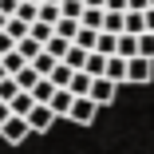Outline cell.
I'll use <instances>...</instances> for the list:
<instances>
[{
	"mask_svg": "<svg viewBox=\"0 0 154 154\" xmlns=\"http://www.w3.org/2000/svg\"><path fill=\"white\" fill-rule=\"evenodd\" d=\"M20 95V87H16V79H4V83H0V103H12Z\"/></svg>",
	"mask_w": 154,
	"mask_h": 154,
	"instance_id": "cell-31",
	"label": "cell"
},
{
	"mask_svg": "<svg viewBox=\"0 0 154 154\" xmlns=\"http://www.w3.org/2000/svg\"><path fill=\"white\" fill-rule=\"evenodd\" d=\"M150 8H154V0H150Z\"/></svg>",
	"mask_w": 154,
	"mask_h": 154,
	"instance_id": "cell-42",
	"label": "cell"
},
{
	"mask_svg": "<svg viewBox=\"0 0 154 154\" xmlns=\"http://www.w3.org/2000/svg\"><path fill=\"white\" fill-rule=\"evenodd\" d=\"M8 51H16V40L8 32H0V55H8Z\"/></svg>",
	"mask_w": 154,
	"mask_h": 154,
	"instance_id": "cell-32",
	"label": "cell"
},
{
	"mask_svg": "<svg viewBox=\"0 0 154 154\" xmlns=\"http://www.w3.org/2000/svg\"><path fill=\"white\" fill-rule=\"evenodd\" d=\"M87 55H91V51H83V48H75V44H71V51H67L63 63H67L71 71H83V67H87Z\"/></svg>",
	"mask_w": 154,
	"mask_h": 154,
	"instance_id": "cell-22",
	"label": "cell"
},
{
	"mask_svg": "<svg viewBox=\"0 0 154 154\" xmlns=\"http://www.w3.org/2000/svg\"><path fill=\"white\" fill-rule=\"evenodd\" d=\"M146 32L154 36V8H146Z\"/></svg>",
	"mask_w": 154,
	"mask_h": 154,
	"instance_id": "cell-37",
	"label": "cell"
},
{
	"mask_svg": "<svg viewBox=\"0 0 154 154\" xmlns=\"http://www.w3.org/2000/svg\"><path fill=\"white\" fill-rule=\"evenodd\" d=\"M51 95H55V83H51V79H40V83L32 87V99H36V103H51Z\"/></svg>",
	"mask_w": 154,
	"mask_h": 154,
	"instance_id": "cell-23",
	"label": "cell"
},
{
	"mask_svg": "<svg viewBox=\"0 0 154 154\" xmlns=\"http://www.w3.org/2000/svg\"><path fill=\"white\" fill-rule=\"evenodd\" d=\"M28 134H32V127H28V119H20V115H12L4 127H0V138H4L8 146H20Z\"/></svg>",
	"mask_w": 154,
	"mask_h": 154,
	"instance_id": "cell-1",
	"label": "cell"
},
{
	"mask_svg": "<svg viewBox=\"0 0 154 154\" xmlns=\"http://www.w3.org/2000/svg\"><path fill=\"white\" fill-rule=\"evenodd\" d=\"M51 122H55V115H51V107H48V103H36L32 111H28V127H32V134L51 131Z\"/></svg>",
	"mask_w": 154,
	"mask_h": 154,
	"instance_id": "cell-3",
	"label": "cell"
},
{
	"mask_svg": "<svg viewBox=\"0 0 154 154\" xmlns=\"http://www.w3.org/2000/svg\"><path fill=\"white\" fill-rule=\"evenodd\" d=\"M59 16L63 20H83V0H63V4H59Z\"/></svg>",
	"mask_w": 154,
	"mask_h": 154,
	"instance_id": "cell-26",
	"label": "cell"
},
{
	"mask_svg": "<svg viewBox=\"0 0 154 154\" xmlns=\"http://www.w3.org/2000/svg\"><path fill=\"white\" fill-rule=\"evenodd\" d=\"M83 71H87L91 79H103V75H107V55L91 51V55H87V67H83Z\"/></svg>",
	"mask_w": 154,
	"mask_h": 154,
	"instance_id": "cell-11",
	"label": "cell"
},
{
	"mask_svg": "<svg viewBox=\"0 0 154 154\" xmlns=\"http://www.w3.org/2000/svg\"><path fill=\"white\" fill-rule=\"evenodd\" d=\"M59 20H63V16H59V4H40V24H59Z\"/></svg>",
	"mask_w": 154,
	"mask_h": 154,
	"instance_id": "cell-29",
	"label": "cell"
},
{
	"mask_svg": "<svg viewBox=\"0 0 154 154\" xmlns=\"http://www.w3.org/2000/svg\"><path fill=\"white\" fill-rule=\"evenodd\" d=\"M4 28H8V16H4V12H0V32H4Z\"/></svg>",
	"mask_w": 154,
	"mask_h": 154,
	"instance_id": "cell-38",
	"label": "cell"
},
{
	"mask_svg": "<svg viewBox=\"0 0 154 154\" xmlns=\"http://www.w3.org/2000/svg\"><path fill=\"white\" fill-rule=\"evenodd\" d=\"M122 20H127V12H103V32L107 36H122Z\"/></svg>",
	"mask_w": 154,
	"mask_h": 154,
	"instance_id": "cell-13",
	"label": "cell"
},
{
	"mask_svg": "<svg viewBox=\"0 0 154 154\" xmlns=\"http://www.w3.org/2000/svg\"><path fill=\"white\" fill-rule=\"evenodd\" d=\"M83 28H91V32H103V8H83Z\"/></svg>",
	"mask_w": 154,
	"mask_h": 154,
	"instance_id": "cell-18",
	"label": "cell"
},
{
	"mask_svg": "<svg viewBox=\"0 0 154 154\" xmlns=\"http://www.w3.org/2000/svg\"><path fill=\"white\" fill-rule=\"evenodd\" d=\"M103 79H111V83L122 87V83H127V59H122V55H111V59H107V75H103Z\"/></svg>",
	"mask_w": 154,
	"mask_h": 154,
	"instance_id": "cell-7",
	"label": "cell"
},
{
	"mask_svg": "<svg viewBox=\"0 0 154 154\" xmlns=\"http://www.w3.org/2000/svg\"><path fill=\"white\" fill-rule=\"evenodd\" d=\"M150 79H154V63L150 59H142V55L127 59V83H150Z\"/></svg>",
	"mask_w": 154,
	"mask_h": 154,
	"instance_id": "cell-4",
	"label": "cell"
},
{
	"mask_svg": "<svg viewBox=\"0 0 154 154\" xmlns=\"http://www.w3.org/2000/svg\"><path fill=\"white\" fill-rule=\"evenodd\" d=\"M83 8H103L107 12V0H83Z\"/></svg>",
	"mask_w": 154,
	"mask_h": 154,
	"instance_id": "cell-36",
	"label": "cell"
},
{
	"mask_svg": "<svg viewBox=\"0 0 154 154\" xmlns=\"http://www.w3.org/2000/svg\"><path fill=\"white\" fill-rule=\"evenodd\" d=\"M95 115H99V107L91 103V99H75L67 119H71V122H79V127H91V122H95Z\"/></svg>",
	"mask_w": 154,
	"mask_h": 154,
	"instance_id": "cell-5",
	"label": "cell"
},
{
	"mask_svg": "<svg viewBox=\"0 0 154 154\" xmlns=\"http://www.w3.org/2000/svg\"><path fill=\"white\" fill-rule=\"evenodd\" d=\"M40 4H63V0H40Z\"/></svg>",
	"mask_w": 154,
	"mask_h": 154,
	"instance_id": "cell-40",
	"label": "cell"
},
{
	"mask_svg": "<svg viewBox=\"0 0 154 154\" xmlns=\"http://www.w3.org/2000/svg\"><path fill=\"white\" fill-rule=\"evenodd\" d=\"M24 4H40V0H24Z\"/></svg>",
	"mask_w": 154,
	"mask_h": 154,
	"instance_id": "cell-41",
	"label": "cell"
},
{
	"mask_svg": "<svg viewBox=\"0 0 154 154\" xmlns=\"http://www.w3.org/2000/svg\"><path fill=\"white\" fill-rule=\"evenodd\" d=\"M95 51H99V55H107V59H111V55H119V36H107V32H99V44H95Z\"/></svg>",
	"mask_w": 154,
	"mask_h": 154,
	"instance_id": "cell-17",
	"label": "cell"
},
{
	"mask_svg": "<svg viewBox=\"0 0 154 154\" xmlns=\"http://www.w3.org/2000/svg\"><path fill=\"white\" fill-rule=\"evenodd\" d=\"M8 107H12V115H20V119H28V111H32V107H36V99H32V95H28V91H20V95H16V99H12Z\"/></svg>",
	"mask_w": 154,
	"mask_h": 154,
	"instance_id": "cell-16",
	"label": "cell"
},
{
	"mask_svg": "<svg viewBox=\"0 0 154 154\" xmlns=\"http://www.w3.org/2000/svg\"><path fill=\"white\" fill-rule=\"evenodd\" d=\"M71 75H75V71H71L67 63H55V71H51L48 79L55 83V91H67V87H71Z\"/></svg>",
	"mask_w": 154,
	"mask_h": 154,
	"instance_id": "cell-14",
	"label": "cell"
},
{
	"mask_svg": "<svg viewBox=\"0 0 154 154\" xmlns=\"http://www.w3.org/2000/svg\"><path fill=\"white\" fill-rule=\"evenodd\" d=\"M138 55L154 63V36H150V32H142V36H138Z\"/></svg>",
	"mask_w": 154,
	"mask_h": 154,
	"instance_id": "cell-30",
	"label": "cell"
},
{
	"mask_svg": "<svg viewBox=\"0 0 154 154\" xmlns=\"http://www.w3.org/2000/svg\"><path fill=\"white\" fill-rule=\"evenodd\" d=\"M115 95H119V83H111V79H91V103L95 107H107V103H115Z\"/></svg>",
	"mask_w": 154,
	"mask_h": 154,
	"instance_id": "cell-2",
	"label": "cell"
},
{
	"mask_svg": "<svg viewBox=\"0 0 154 154\" xmlns=\"http://www.w3.org/2000/svg\"><path fill=\"white\" fill-rule=\"evenodd\" d=\"M55 36L75 44V36H79V20H59V24H55Z\"/></svg>",
	"mask_w": 154,
	"mask_h": 154,
	"instance_id": "cell-24",
	"label": "cell"
},
{
	"mask_svg": "<svg viewBox=\"0 0 154 154\" xmlns=\"http://www.w3.org/2000/svg\"><path fill=\"white\" fill-rule=\"evenodd\" d=\"M44 51H48L51 59H59V63H63V59H67V51H71V40H59V36H51Z\"/></svg>",
	"mask_w": 154,
	"mask_h": 154,
	"instance_id": "cell-12",
	"label": "cell"
},
{
	"mask_svg": "<svg viewBox=\"0 0 154 154\" xmlns=\"http://www.w3.org/2000/svg\"><path fill=\"white\" fill-rule=\"evenodd\" d=\"M16 51H20V55L28 59V63H32V59H36V55L44 51V44H40V40H32V36H28V40H20V44H16Z\"/></svg>",
	"mask_w": 154,
	"mask_h": 154,
	"instance_id": "cell-19",
	"label": "cell"
},
{
	"mask_svg": "<svg viewBox=\"0 0 154 154\" xmlns=\"http://www.w3.org/2000/svg\"><path fill=\"white\" fill-rule=\"evenodd\" d=\"M71 103H75L71 91H55L48 107H51V115H55V119H67V115H71Z\"/></svg>",
	"mask_w": 154,
	"mask_h": 154,
	"instance_id": "cell-6",
	"label": "cell"
},
{
	"mask_svg": "<svg viewBox=\"0 0 154 154\" xmlns=\"http://www.w3.org/2000/svg\"><path fill=\"white\" fill-rule=\"evenodd\" d=\"M122 32H127V36H142V32H146V12H127Z\"/></svg>",
	"mask_w": 154,
	"mask_h": 154,
	"instance_id": "cell-8",
	"label": "cell"
},
{
	"mask_svg": "<svg viewBox=\"0 0 154 154\" xmlns=\"http://www.w3.org/2000/svg\"><path fill=\"white\" fill-rule=\"evenodd\" d=\"M4 79H12V75H8V71H4V63H0V83H4Z\"/></svg>",
	"mask_w": 154,
	"mask_h": 154,
	"instance_id": "cell-39",
	"label": "cell"
},
{
	"mask_svg": "<svg viewBox=\"0 0 154 154\" xmlns=\"http://www.w3.org/2000/svg\"><path fill=\"white\" fill-rule=\"evenodd\" d=\"M107 12H127V0H107Z\"/></svg>",
	"mask_w": 154,
	"mask_h": 154,
	"instance_id": "cell-34",
	"label": "cell"
},
{
	"mask_svg": "<svg viewBox=\"0 0 154 154\" xmlns=\"http://www.w3.org/2000/svg\"><path fill=\"white\" fill-rule=\"evenodd\" d=\"M12 79H16V87H20V91H28V95H32V87H36V83H40L44 75H40V71H36L32 63H28V67H24L20 75H12Z\"/></svg>",
	"mask_w": 154,
	"mask_h": 154,
	"instance_id": "cell-9",
	"label": "cell"
},
{
	"mask_svg": "<svg viewBox=\"0 0 154 154\" xmlns=\"http://www.w3.org/2000/svg\"><path fill=\"white\" fill-rule=\"evenodd\" d=\"M67 91H71L75 99H87V95H91V75H87V71H75V75H71V87H67Z\"/></svg>",
	"mask_w": 154,
	"mask_h": 154,
	"instance_id": "cell-10",
	"label": "cell"
},
{
	"mask_svg": "<svg viewBox=\"0 0 154 154\" xmlns=\"http://www.w3.org/2000/svg\"><path fill=\"white\" fill-rule=\"evenodd\" d=\"M95 44H99V32H91V28H83V24H79V36H75V48H83V51H95Z\"/></svg>",
	"mask_w": 154,
	"mask_h": 154,
	"instance_id": "cell-20",
	"label": "cell"
},
{
	"mask_svg": "<svg viewBox=\"0 0 154 154\" xmlns=\"http://www.w3.org/2000/svg\"><path fill=\"white\" fill-rule=\"evenodd\" d=\"M0 63H4V71H8V75H20V71L28 67V59H24L20 51H8V55H0Z\"/></svg>",
	"mask_w": 154,
	"mask_h": 154,
	"instance_id": "cell-15",
	"label": "cell"
},
{
	"mask_svg": "<svg viewBox=\"0 0 154 154\" xmlns=\"http://www.w3.org/2000/svg\"><path fill=\"white\" fill-rule=\"evenodd\" d=\"M55 63H59V59H51V55H48V51H40V55H36V59H32V67H36V71H40V75H44V79H48V75H51V71H55Z\"/></svg>",
	"mask_w": 154,
	"mask_h": 154,
	"instance_id": "cell-27",
	"label": "cell"
},
{
	"mask_svg": "<svg viewBox=\"0 0 154 154\" xmlns=\"http://www.w3.org/2000/svg\"><path fill=\"white\" fill-rule=\"evenodd\" d=\"M28 36H32V40H40V44H44V48H48V40H51V36H55V28H51V24H40V20H36V24H32V28H28Z\"/></svg>",
	"mask_w": 154,
	"mask_h": 154,
	"instance_id": "cell-25",
	"label": "cell"
},
{
	"mask_svg": "<svg viewBox=\"0 0 154 154\" xmlns=\"http://www.w3.org/2000/svg\"><path fill=\"white\" fill-rule=\"evenodd\" d=\"M150 0H127V12H146Z\"/></svg>",
	"mask_w": 154,
	"mask_h": 154,
	"instance_id": "cell-33",
	"label": "cell"
},
{
	"mask_svg": "<svg viewBox=\"0 0 154 154\" xmlns=\"http://www.w3.org/2000/svg\"><path fill=\"white\" fill-rule=\"evenodd\" d=\"M119 55L122 59H134L138 55V36H127V32H122L119 36Z\"/></svg>",
	"mask_w": 154,
	"mask_h": 154,
	"instance_id": "cell-21",
	"label": "cell"
},
{
	"mask_svg": "<svg viewBox=\"0 0 154 154\" xmlns=\"http://www.w3.org/2000/svg\"><path fill=\"white\" fill-rule=\"evenodd\" d=\"M28 28H32V24H24V20H16V16H12V20H8V28H4V32H8V36H12L16 44H20V40H28Z\"/></svg>",
	"mask_w": 154,
	"mask_h": 154,
	"instance_id": "cell-28",
	"label": "cell"
},
{
	"mask_svg": "<svg viewBox=\"0 0 154 154\" xmlns=\"http://www.w3.org/2000/svg\"><path fill=\"white\" fill-rule=\"evenodd\" d=\"M8 119H12V107H8V103H0V127H4Z\"/></svg>",
	"mask_w": 154,
	"mask_h": 154,
	"instance_id": "cell-35",
	"label": "cell"
}]
</instances>
